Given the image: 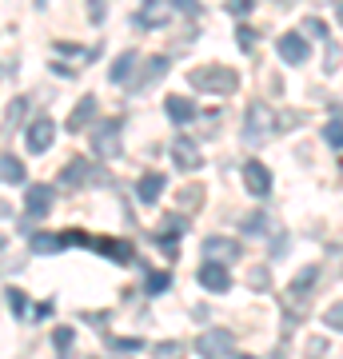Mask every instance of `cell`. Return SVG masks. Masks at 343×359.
<instances>
[{"label":"cell","mask_w":343,"mask_h":359,"mask_svg":"<svg viewBox=\"0 0 343 359\" xmlns=\"http://www.w3.org/2000/svg\"><path fill=\"white\" fill-rule=\"evenodd\" d=\"M248 283H252V287H267V271H252V276H248Z\"/></svg>","instance_id":"obj_34"},{"label":"cell","mask_w":343,"mask_h":359,"mask_svg":"<svg viewBox=\"0 0 343 359\" xmlns=\"http://www.w3.org/2000/svg\"><path fill=\"white\" fill-rule=\"evenodd\" d=\"M116 347H120V351H140V339H116Z\"/></svg>","instance_id":"obj_33"},{"label":"cell","mask_w":343,"mask_h":359,"mask_svg":"<svg viewBox=\"0 0 343 359\" xmlns=\"http://www.w3.org/2000/svg\"><path fill=\"white\" fill-rule=\"evenodd\" d=\"M36 4H48V0H36Z\"/></svg>","instance_id":"obj_37"},{"label":"cell","mask_w":343,"mask_h":359,"mask_svg":"<svg viewBox=\"0 0 343 359\" xmlns=\"http://www.w3.org/2000/svg\"><path fill=\"white\" fill-rule=\"evenodd\" d=\"M168 283H172V280H168L164 271H156V276H148V292H164Z\"/></svg>","instance_id":"obj_30"},{"label":"cell","mask_w":343,"mask_h":359,"mask_svg":"<svg viewBox=\"0 0 343 359\" xmlns=\"http://www.w3.org/2000/svg\"><path fill=\"white\" fill-rule=\"evenodd\" d=\"M328 327H331V332H339V327H343V304H331V308H328Z\"/></svg>","instance_id":"obj_27"},{"label":"cell","mask_w":343,"mask_h":359,"mask_svg":"<svg viewBox=\"0 0 343 359\" xmlns=\"http://www.w3.org/2000/svg\"><path fill=\"white\" fill-rule=\"evenodd\" d=\"M52 136H56V124H52V116H36L32 124H28V152L40 156V152H48L52 148Z\"/></svg>","instance_id":"obj_5"},{"label":"cell","mask_w":343,"mask_h":359,"mask_svg":"<svg viewBox=\"0 0 343 359\" xmlns=\"http://www.w3.org/2000/svg\"><path fill=\"white\" fill-rule=\"evenodd\" d=\"M236 40H240V48H243V52H252V48H255V40H260V32H255V28H248V25H243L240 32H236Z\"/></svg>","instance_id":"obj_25"},{"label":"cell","mask_w":343,"mask_h":359,"mask_svg":"<svg viewBox=\"0 0 343 359\" xmlns=\"http://www.w3.org/2000/svg\"><path fill=\"white\" fill-rule=\"evenodd\" d=\"M25 208H28V216H48L52 212V188L48 184H32L25 196Z\"/></svg>","instance_id":"obj_13"},{"label":"cell","mask_w":343,"mask_h":359,"mask_svg":"<svg viewBox=\"0 0 343 359\" xmlns=\"http://www.w3.org/2000/svg\"><path fill=\"white\" fill-rule=\"evenodd\" d=\"M191 88L200 92H216V96H228V92L240 88V72H231L224 65H203V68H191Z\"/></svg>","instance_id":"obj_1"},{"label":"cell","mask_w":343,"mask_h":359,"mask_svg":"<svg viewBox=\"0 0 343 359\" xmlns=\"http://www.w3.org/2000/svg\"><path fill=\"white\" fill-rule=\"evenodd\" d=\"M168 13H172V4H168V0H144V8H140V16H136V25L160 28V25H168Z\"/></svg>","instance_id":"obj_12"},{"label":"cell","mask_w":343,"mask_h":359,"mask_svg":"<svg viewBox=\"0 0 343 359\" xmlns=\"http://www.w3.org/2000/svg\"><path fill=\"white\" fill-rule=\"evenodd\" d=\"M267 132H271V120H267V108L260 100L252 104V108H248V124H243V140L248 144H260L267 136Z\"/></svg>","instance_id":"obj_8"},{"label":"cell","mask_w":343,"mask_h":359,"mask_svg":"<svg viewBox=\"0 0 343 359\" xmlns=\"http://www.w3.org/2000/svg\"><path fill=\"white\" fill-rule=\"evenodd\" d=\"M172 8L184 16H200V0H172Z\"/></svg>","instance_id":"obj_26"},{"label":"cell","mask_w":343,"mask_h":359,"mask_svg":"<svg viewBox=\"0 0 343 359\" xmlns=\"http://www.w3.org/2000/svg\"><path fill=\"white\" fill-rule=\"evenodd\" d=\"M92 180H96V172H92V164L84 160V156H72V160L60 168V184L64 188H84V184H92Z\"/></svg>","instance_id":"obj_6"},{"label":"cell","mask_w":343,"mask_h":359,"mask_svg":"<svg viewBox=\"0 0 343 359\" xmlns=\"http://www.w3.org/2000/svg\"><path fill=\"white\" fill-rule=\"evenodd\" d=\"M280 56L288 60V65H304L307 56H311V48H307V40L300 36V32H283L280 36Z\"/></svg>","instance_id":"obj_11"},{"label":"cell","mask_w":343,"mask_h":359,"mask_svg":"<svg viewBox=\"0 0 343 359\" xmlns=\"http://www.w3.org/2000/svg\"><path fill=\"white\" fill-rule=\"evenodd\" d=\"M92 152L104 156V160L120 156V120H104L100 128L92 132Z\"/></svg>","instance_id":"obj_2"},{"label":"cell","mask_w":343,"mask_h":359,"mask_svg":"<svg viewBox=\"0 0 343 359\" xmlns=\"http://www.w3.org/2000/svg\"><path fill=\"white\" fill-rule=\"evenodd\" d=\"M243 188L252 196H267L271 192V172H267L260 160H248V164H243Z\"/></svg>","instance_id":"obj_9"},{"label":"cell","mask_w":343,"mask_h":359,"mask_svg":"<svg viewBox=\"0 0 343 359\" xmlns=\"http://www.w3.org/2000/svg\"><path fill=\"white\" fill-rule=\"evenodd\" d=\"M180 351H184L180 344H160V347H156V355H160V359H180Z\"/></svg>","instance_id":"obj_29"},{"label":"cell","mask_w":343,"mask_h":359,"mask_svg":"<svg viewBox=\"0 0 343 359\" xmlns=\"http://www.w3.org/2000/svg\"><path fill=\"white\" fill-rule=\"evenodd\" d=\"M92 116H96V96H84V100L72 108V116H68V132H80L92 124Z\"/></svg>","instance_id":"obj_14"},{"label":"cell","mask_w":343,"mask_h":359,"mask_svg":"<svg viewBox=\"0 0 343 359\" xmlns=\"http://www.w3.org/2000/svg\"><path fill=\"white\" fill-rule=\"evenodd\" d=\"M252 4H255V0H228V13L231 16H248V13H252Z\"/></svg>","instance_id":"obj_28"},{"label":"cell","mask_w":343,"mask_h":359,"mask_svg":"<svg viewBox=\"0 0 343 359\" xmlns=\"http://www.w3.org/2000/svg\"><path fill=\"white\" fill-rule=\"evenodd\" d=\"M307 32H311V36H328V25H323V20H307Z\"/></svg>","instance_id":"obj_32"},{"label":"cell","mask_w":343,"mask_h":359,"mask_svg":"<svg viewBox=\"0 0 343 359\" xmlns=\"http://www.w3.org/2000/svg\"><path fill=\"white\" fill-rule=\"evenodd\" d=\"M8 308H13L16 316H28V295H25V292H16V287H13V292H8Z\"/></svg>","instance_id":"obj_24"},{"label":"cell","mask_w":343,"mask_h":359,"mask_svg":"<svg viewBox=\"0 0 343 359\" xmlns=\"http://www.w3.org/2000/svg\"><path fill=\"white\" fill-rule=\"evenodd\" d=\"M0 180L4 184H25V164L16 156H0Z\"/></svg>","instance_id":"obj_18"},{"label":"cell","mask_w":343,"mask_h":359,"mask_svg":"<svg viewBox=\"0 0 343 359\" xmlns=\"http://www.w3.org/2000/svg\"><path fill=\"white\" fill-rule=\"evenodd\" d=\"M203 259H212V264H231V259H240V244H231L228 236H208V240H203Z\"/></svg>","instance_id":"obj_7"},{"label":"cell","mask_w":343,"mask_h":359,"mask_svg":"<svg viewBox=\"0 0 343 359\" xmlns=\"http://www.w3.org/2000/svg\"><path fill=\"white\" fill-rule=\"evenodd\" d=\"M240 359H255V355H240Z\"/></svg>","instance_id":"obj_36"},{"label":"cell","mask_w":343,"mask_h":359,"mask_svg":"<svg viewBox=\"0 0 343 359\" xmlns=\"http://www.w3.org/2000/svg\"><path fill=\"white\" fill-rule=\"evenodd\" d=\"M132 68H136V52H124V56H116V65H112V84H128Z\"/></svg>","instance_id":"obj_19"},{"label":"cell","mask_w":343,"mask_h":359,"mask_svg":"<svg viewBox=\"0 0 343 359\" xmlns=\"http://www.w3.org/2000/svg\"><path fill=\"white\" fill-rule=\"evenodd\" d=\"M168 72V56H156V60H148V68H144V84H152V80H160ZM140 84V88H144Z\"/></svg>","instance_id":"obj_21"},{"label":"cell","mask_w":343,"mask_h":359,"mask_svg":"<svg viewBox=\"0 0 343 359\" xmlns=\"http://www.w3.org/2000/svg\"><path fill=\"white\" fill-rule=\"evenodd\" d=\"M280 4H288V0H280Z\"/></svg>","instance_id":"obj_38"},{"label":"cell","mask_w":343,"mask_h":359,"mask_svg":"<svg viewBox=\"0 0 343 359\" xmlns=\"http://www.w3.org/2000/svg\"><path fill=\"white\" fill-rule=\"evenodd\" d=\"M64 248V240L56 236V231H40V236H32V252L36 256H56Z\"/></svg>","instance_id":"obj_17"},{"label":"cell","mask_w":343,"mask_h":359,"mask_svg":"<svg viewBox=\"0 0 343 359\" xmlns=\"http://www.w3.org/2000/svg\"><path fill=\"white\" fill-rule=\"evenodd\" d=\"M88 20H92V25H100V20H104V4H100V0H88Z\"/></svg>","instance_id":"obj_31"},{"label":"cell","mask_w":343,"mask_h":359,"mask_svg":"<svg viewBox=\"0 0 343 359\" xmlns=\"http://www.w3.org/2000/svg\"><path fill=\"white\" fill-rule=\"evenodd\" d=\"M323 140H328L331 148H339V108H331V120H328V128H323Z\"/></svg>","instance_id":"obj_22"},{"label":"cell","mask_w":343,"mask_h":359,"mask_svg":"<svg viewBox=\"0 0 343 359\" xmlns=\"http://www.w3.org/2000/svg\"><path fill=\"white\" fill-rule=\"evenodd\" d=\"M231 347H236V335L231 332H203L200 339H196V351H200L203 359H224V355H231Z\"/></svg>","instance_id":"obj_3"},{"label":"cell","mask_w":343,"mask_h":359,"mask_svg":"<svg viewBox=\"0 0 343 359\" xmlns=\"http://www.w3.org/2000/svg\"><path fill=\"white\" fill-rule=\"evenodd\" d=\"M267 224H271V219H267L264 212H255V216L243 219V231H248V236H260V231H267Z\"/></svg>","instance_id":"obj_23"},{"label":"cell","mask_w":343,"mask_h":359,"mask_svg":"<svg viewBox=\"0 0 343 359\" xmlns=\"http://www.w3.org/2000/svg\"><path fill=\"white\" fill-rule=\"evenodd\" d=\"M196 280H200V287H208V292H228V287H231L228 268H224V264H212V259L196 271Z\"/></svg>","instance_id":"obj_10"},{"label":"cell","mask_w":343,"mask_h":359,"mask_svg":"<svg viewBox=\"0 0 343 359\" xmlns=\"http://www.w3.org/2000/svg\"><path fill=\"white\" fill-rule=\"evenodd\" d=\"M25 112H28V100L25 96H16L13 104H8V112H4V132H13L20 120H25Z\"/></svg>","instance_id":"obj_20"},{"label":"cell","mask_w":343,"mask_h":359,"mask_svg":"<svg viewBox=\"0 0 343 359\" xmlns=\"http://www.w3.org/2000/svg\"><path fill=\"white\" fill-rule=\"evenodd\" d=\"M164 184H168V180L160 176V172H148V176L140 180V204H156L160 192H164Z\"/></svg>","instance_id":"obj_16"},{"label":"cell","mask_w":343,"mask_h":359,"mask_svg":"<svg viewBox=\"0 0 343 359\" xmlns=\"http://www.w3.org/2000/svg\"><path fill=\"white\" fill-rule=\"evenodd\" d=\"M172 164H176L180 172H200V164H203L200 144H191L188 136H176V140H172Z\"/></svg>","instance_id":"obj_4"},{"label":"cell","mask_w":343,"mask_h":359,"mask_svg":"<svg viewBox=\"0 0 343 359\" xmlns=\"http://www.w3.org/2000/svg\"><path fill=\"white\" fill-rule=\"evenodd\" d=\"M68 344H72V332H68V327H60V332H56V347H60V351H64V347H68Z\"/></svg>","instance_id":"obj_35"},{"label":"cell","mask_w":343,"mask_h":359,"mask_svg":"<svg viewBox=\"0 0 343 359\" xmlns=\"http://www.w3.org/2000/svg\"><path fill=\"white\" fill-rule=\"evenodd\" d=\"M168 120H176V124H188V120H196V104L188 100V96H168Z\"/></svg>","instance_id":"obj_15"}]
</instances>
